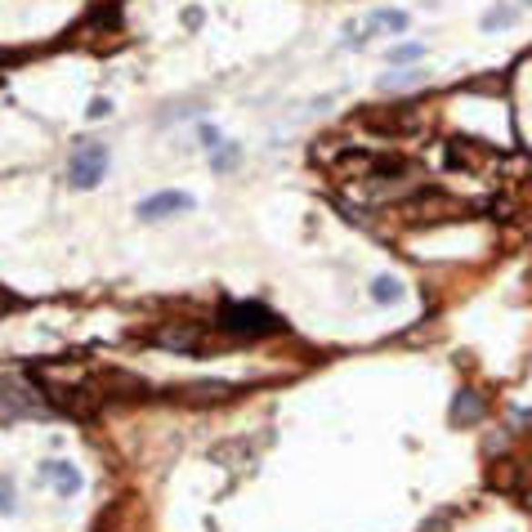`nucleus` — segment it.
<instances>
[{
    "instance_id": "obj_17",
    "label": "nucleus",
    "mask_w": 532,
    "mask_h": 532,
    "mask_svg": "<svg viewBox=\"0 0 532 532\" xmlns=\"http://www.w3.org/2000/svg\"><path fill=\"white\" fill-rule=\"evenodd\" d=\"M107 112H112V104H107V99H95V104H90V116H95V121H104Z\"/></svg>"
},
{
    "instance_id": "obj_14",
    "label": "nucleus",
    "mask_w": 532,
    "mask_h": 532,
    "mask_svg": "<svg viewBox=\"0 0 532 532\" xmlns=\"http://www.w3.org/2000/svg\"><path fill=\"white\" fill-rule=\"evenodd\" d=\"M417 81H421V72H394V76H385L380 85H385V90H403V85H417Z\"/></svg>"
},
{
    "instance_id": "obj_11",
    "label": "nucleus",
    "mask_w": 532,
    "mask_h": 532,
    "mask_svg": "<svg viewBox=\"0 0 532 532\" xmlns=\"http://www.w3.org/2000/svg\"><path fill=\"white\" fill-rule=\"evenodd\" d=\"M421 58H426V45H417V41H412V45H394V50H389V63H394V67H398V63H421Z\"/></svg>"
},
{
    "instance_id": "obj_1",
    "label": "nucleus",
    "mask_w": 532,
    "mask_h": 532,
    "mask_svg": "<svg viewBox=\"0 0 532 532\" xmlns=\"http://www.w3.org/2000/svg\"><path fill=\"white\" fill-rule=\"evenodd\" d=\"M219 326L228 336H242V340H260V336H277L282 331V318L265 309L260 300H228L219 309Z\"/></svg>"
},
{
    "instance_id": "obj_6",
    "label": "nucleus",
    "mask_w": 532,
    "mask_h": 532,
    "mask_svg": "<svg viewBox=\"0 0 532 532\" xmlns=\"http://www.w3.org/2000/svg\"><path fill=\"white\" fill-rule=\"evenodd\" d=\"M193 211V197L188 193H157L148 202H139V219H166V215Z\"/></svg>"
},
{
    "instance_id": "obj_12",
    "label": "nucleus",
    "mask_w": 532,
    "mask_h": 532,
    "mask_svg": "<svg viewBox=\"0 0 532 532\" xmlns=\"http://www.w3.org/2000/svg\"><path fill=\"white\" fill-rule=\"evenodd\" d=\"M215 153V170H233L237 161H242V153L233 148V144H219V148H211Z\"/></svg>"
},
{
    "instance_id": "obj_4",
    "label": "nucleus",
    "mask_w": 532,
    "mask_h": 532,
    "mask_svg": "<svg viewBox=\"0 0 532 532\" xmlns=\"http://www.w3.org/2000/svg\"><path fill=\"white\" fill-rule=\"evenodd\" d=\"M161 349H175V354H193V349H202V326H193V322H170V326H161L157 336Z\"/></svg>"
},
{
    "instance_id": "obj_9",
    "label": "nucleus",
    "mask_w": 532,
    "mask_h": 532,
    "mask_svg": "<svg viewBox=\"0 0 532 532\" xmlns=\"http://www.w3.org/2000/svg\"><path fill=\"white\" fill-rule=\"evenodd\" d=\"M479 417H483V398H475L470 389L457 394V403H452V421H457V426H470V421H479Z\"/></svg>"
},
{
    "instance_id": "obj_2",
    "label": "nucleus",
    "mask_w": 532,
    "mask_h": 532,
    "mask_svg": "<svg viewBox=\"0 0 532 532\" xmlns=\"http://www.w3.org/2000/svg\"><path fill=\"white\" fill-rule=\"evenodd\" d=\"M50 403H41V394L27 380H0V421H23V417H45Z\"/></svg>"
},
{
    "instance_id": "obj_13",
    "label": "nucleus",
    "mask_w": 532,
    "mask_h": 532,
    "mask_svg": "<svg viewBox=\"0 0 532 532\" xmlns=\"http://www.w3.org/2000/svg\"><path fill=\"white\" fill-rule=\"evenodd\" d=\"M506 23H515V5H501V9H492V14L483 18L487 32H497V27H506Z\"/></svg>"
},
{
    "instance_id": "obj_8",
    "label": "nucleus",
    "mask_w": 532,
    "mask_h": 532,
    "mask_svg": "<svg viewBox=\"0 0 532 532\" xmlns=\"http://www.w3.org/2000/svg\"><path fill=\"white\" fill-rule=\"evenodd\" d=\"M407 14L403 9H380V14H372L367 18V32H407Z\"/></svg>"
},
{
    "instance_id": "obj_16",
    "label": "nucleus",
    "mask_w": 532,
    "mask_h": 532,
    "mask_svg": "<svg viewBox=\"0 0 532 532\" xmlns=\"http://www.w3.org/2000/svg\"><path fill=\"white\" fill-rule=\"evenodd\" d=\"M197 139H202L206 148H219V144H224V139H219V130H215V125H206V121L197 125Z\"/></svg>"
},
{
    "instance_id": "obj_15",
    "label": "nucleus",
    "mask_w": 532,
    "mask_h": 532,
    "mask_svg": "<svg viewBox=\"0 0 532 532\" xmlns=\"http://www.w3.org/2000/svg\"><path fill=\"white\" fill-rule=\"evenodd\" d=\"M0 515H14V479L0 475Z\"/></svg>"
},
{
    "instance_id": "obj_5",
    "label": "nucleus",
    "mask_w": 532,
    "mask_h": 532,
    "mask_svg": "<svg viewBox=\"0 0 532 532\" xmlns=\"http://www.w3.org/2000/svg\"><path fill=\"white\" fill-rule=\"evenodd\" d=\"M363 121L372 130H380V135H407V130H417V116L403 112V107H380V112H367Z\"/></svg>"
},
{
    "instance_id": "obj_10",
    "label": "nucleus",
    "mask_w": 532,
    "mask_h": 532,
    "mask_svg": "<svg viewBox=\"0 0 532 532\" xmlns=\"http://www.w3.org/2000/svg\"><path fill=\"white\" fill-rule=\"evenodd\" d=\"M398 277H389V273H380V277H372V300L376 305H398Z\"/></svg>"
},
{
    "instance_id": "obj_3",
    "label": "nucleus",
    "mask_w": 532,
    "mask_h": 532,
    "mask_svg": "<svg viewBox=\"0 0 532 532\" xmlns=\"http://www.w3.org/2000/svg\"><path fill=\"white\" fill-rule=\"evenodd\" d=\"M104 170H107V148L104 144H85V148H76V157L67 161V184L72 188H95L104 179Z\"/></svg>"
},
{
    "instance_id": "obj_7",
    "label": "nucleus",
    "mask_w": 532,
    "mask_h": 532,
    "mask_svg": "<svg viewBox=\"0 0 532 532\" xmlns=\"http://www.w3.org/2000/svg\"><path fill=\"white\" fill-rule=\"evenodd\" d=\"M41 479L54 483V487H58L63 497H76V492H81V470H76L72 461H45Z\"/></svg>"
}]
</instances>
